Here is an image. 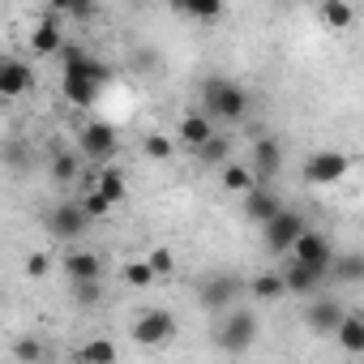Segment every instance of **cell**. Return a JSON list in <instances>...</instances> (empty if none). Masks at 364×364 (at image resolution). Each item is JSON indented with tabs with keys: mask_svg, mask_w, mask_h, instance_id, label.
<instances>
[{
	"mask_svg": "<svg viewBox=\"0 0 364 364\" xmlns=\"http://www.w3.org/2000/svg\"><path fill=\"white\" fill-rule=\"evenodd\" d=\"M334 279L338 283H364V253H338L334 257Z\"/></svg>",
	"mask_w": 364,
	"mask_h": 364,
	"instance_id": "d4e9b609",
	"label": "cell"
},
{
	"mask_svg": "<svg viewBox=\"0 0 364 364\" xmlns=\"http://www.w3.org/2000/svg\"><path fill=\"white\" fill-rule=\"evenodd\" d=\"M279 171H283V141L266 133V137L253 141V176L262 180V185H270Z\"/></svg>",
	"mask_w": 364,
	"mask_h": 364,
	"instance_id": "8fae6325",
	"label": "cell"
},
{
	"mask_svg": "<svg viewBox=\"0 0 364 364\" xmlns=\"http://www.w3.org/2000/svg\"><path fill=\"white\" fill-rule=\"evenodd\" d=\"M69 287H73V300H77L82 309H90V304L103 300V283H69Z\"/></svg>",
	"mask_w": 364,
	"mask_h": 364,
	"instance_id": "f546056e",
	"label": "cell"
},
{
	"mask_svg": "<svg viewBox=\"0 0 364 364\" xmlns=\"http://www.w3.org/2000/svg\"><path fill=\"white\" fill-rule=\"evenodd\" d=\"M31 86H35V69L26 60H18V56L0 60V95H5V99H22Z\"/></svg>",
	"mask_w": 364,
	"mask_h": 364,
	"instance_id": "7c38bea8",
	"label": "cell"
},
{
	"mask_svg": "<svg viewBox=\"0 0 364 364\" xmlns=\"http://www.w3.org/2000/svg\"><path fill=\"white\" fill-rule=\"evenodd\" d=\"M304 232H309V223L296 210H283L274 223H266V249L270 253H296V245H300Z\"/></svg>",
	"mask_w": 364,
	"mask_h": 364,
	"instance_id": "ba28073f",
	"label": "cell"
},
{
	"mask_svg": "<svg viewBox=\"0 0 364 364\" xmlns=\"http://www.w3.org/2000/svg\"><path fill=\"white\" fill-rule=\"evenodd\" d=\"M133 343L137 347H150V351H159V347H167L176 334H180V326H176V317L167 313V309H146L137 321H133Z\"/></svg>",
	"mask_w": 364,
	"mask_h": 364,
	"instance_id": "3957f363",
	"label": "cell"
},
{
	"mask_svg": "<svg viewBox=\"0 0 364 364\" xmlns=\"http://www.w3.org/2000/svg\"><path fill=\"white\" fill-rule=\"evenodd\" d=\"M95 193H103L112 206H120L129 198V185H124V171L112 163V167H99V180H95Z\"/></svg>",
	"mask_w": 364,
	"mask_h": 364,
	"instance_id": "ac0fdd59",
	"label": "cell"
},
{
	"mask_svg": "<svg viewBox=\"0 0 364 364\" xmlns=\"http://www.w3.org/2000/svg\"><path fill=\"white\" fill-rule=\"evenodd\" d=\"M283 279H287V291H291V296H313V291L326 283V270H313V266H304V262H291V266L283 270Z\"/></svg>",
	"mask_w": 364,
	"mask_h": 364,
	"instance_id": "e0dca14e",
	"label": "cell"
},
{
	"mask_svg": "<svg viewBox=\"0 0 364 364\" xmlns=\"http://www.w3.org/2000/svg\"><path fill=\"white\" fill-rule=\"evenodd\" d=\"M52 270V262H48V253H31V262H26V274H35V279H43Z\"/></svg>",
	"mask_w": 364,
	"mask_h": 364,
	"instance_id": "836d02e7",
	"label": "cell"
},
{
	"mask_svg": "<svg viewBox=\"0 0 364 364\" xmlns=\"http://www.w3.org/2000/svg\"><path fill=\"white\" fill-rule=\"evenodd\" d=\"M82 210H86V215H90V219H103V215H107V210H112V202H107V198H103V193H95V189H90V193H86V198H82Z\"/></svg>",
	"mask_w": 364,
	"mask_h": 364,
	"instance_id": "4dcf8cb0",
	"label": "cell"
},
{
	"mask_svg": "<svg viewBox=\"0 0 364 364\" xmlns=\"http://www.w3.org/2000/svg\"><path fill=\"white\" fill-rule=\"evenodd\" d=\"M296 262H304L313 270H334V245H330V236L309 228L300 236V245H296Z\"/></svg>",
	"mask_w": 364,
	"mask_h": 364,
	"instance_id": "30bf717a",
	"label": "cell"
},
{
	"mask_svg": "<svg viewBox=\"0 0 364 364\" xmlns=\"http://www.w3.org/2000/svg\"><path fill=\"white\" fill-rule=\"evenodd\" d=\"M52 180H56V185H73V180H77V159L60 150V154L52 159Z\"/></svg>",
	"mask_w": 364,
	"mask_h": 364,
	"instance_id": "83f0119b",
	"label": "cell"
},
{
	"mask_svg": "<svg viewBox=\"0 0 364 364\" xmlns=\"http://www.w3.org/2000/svg\"><path fill=\"white\" fill-rule=\"evenodd\" d=\"M14 351H18V360H22V364H39V360H43V347H39L35 338H22Z\"/></svg>",
	"mask_w": 364,
	"mask_h": 364,
	"instance_id": "d6a6232c",
	"label": "cell"
},
{
	"mask_svg": "<svg viewBox=\"0 0 364 364\" xmlns=\"http://www.w3.org/2000/svg\"><path fill=\"white\" fill-rule=\"evenodd\" d=\"M215 343H219L228 355L249 351V347L257 343V313H253V309H232V313H223V321H219V330H215Z\"/></svg>",
	"mask_w": 364,
	"mask_h": 364,
	"instance_id": "7a4b0ae2",
	"label": "cell"
},
{
	"mask_svg": "<svg viewBox=\"0 0 364 364\" xmlns=\"http://www.w3.org/2000/svg\"><path fill=\"white\" fill-rule=\"evenodd\" d=\"M146 262L154 266V274H171V270H176V257H171V249H154Z\"/></svg>",
	"mask_w": 364,
	"mask_h": 364,
	"instance_id": "1f68e13d",
	"label": "cell"
},
{
	"mask_svg": "<svg viewBox=\"0 0 364 364\" xmlns=\"http://www.w3.org/2000/svg\"><path fill=\"white\" fill-rule=\"evenodd\" d=\"M228 159H232V137H228V133H215V137L198 150V163H202V167H228Z\"/></svg>",
	"mask_w": 364,
	"mask_h": 364,
	"instance_id": "d6986e66",
	"label": "cell"
},
{
	"mask_svg": "<svg viewBox=\"0 0 364 364\" xmlns=\"http://www.w3.org/2000/svg\"><path fill=\"white\" fill-rule=\"evenodd\" d=\"M77 141H82V154H86L90 163H99V167H112V159H116V150H120L116 129L103 124V120H90V124L77 133Z\"/></svg>",
	"mask_w": 364,
	"mask_h": 364,
	"instance_id": "277c9868",
	"label": "cell"
},
{
	"mask_svg": "<svg viewBox=\"0 0 364 364\" xmlns=\"http://www.w3.org/2000/svg\"><path fill=\"white\" fill-rule=\"evenodd\" d=\"M249 291H253L262 304H270V300L287 296V279H283V270H270V274H257V279L249 283Z\"/></svg>",
	"mask_w": 364,
	"mask_h": 364,
	"instance_id": "ffe728a7",
	"label": "cell"
},
{
	"mask_svg": "<svg viewBox=\"0 0 364 364\" xmlns=\"http://www.w3.org/2000/svg\"><path fill=\"white\" fill-rule=\"evenodd\" d=\"M317 18H321L330 31H347V26L355 22V9H351V5H343V0H326V5L317 9Z\"/></svg>",
	"mask_w": 364,
	"mask_h": 364,
	"instance_id": "603a6c76",
	"label": "cell"
},
{
	"mask_svg": "<svg viewBox=\"0 0 364 364\" xmlns=\"http://www.w3.org/2000/svg\"><path fill=\"white\" fill-rule=\"evenodd\" d=\"M65 274H69V283H103V257L73 249V253H65Z\"/></svg>",
	"mask_w": 364,
	"mask_h": 364,
	"instance_id": "9a60e30c",
	"label": "cell"
},
{
	"mask_svg": "<svg viewBox=\"0 0 364 364\" xmlns=\"http://www.w3.org/2000/svg\"><path fill=\"white\" fill-rule=\"evenodd\" d=\"M120 279H124L129 287H150V283H154L159 274H154V266H150V262H124Z\"/></svg>",
	"mask_w": 364,
	"mask_h": 364,
	"instance_id": "4316f807",
	"label": "cell"
},
{
	"mask_svg": "<svg viewBox=\"0 0 364 364\" xmlns=\"http://www.w3.org/2000/svg\"><path fill=\"white\" fill-rule=\"evenodd\" d=\"M82 364H116V343L112 338H90L82 351H77Z\"/></svg>",
	"mask_w": 364,
	"mask_h": 364,
	"instance_id": "484cf974",
	"label": "cell"
},
{
	"mask_svg": "<svg viewBox=\"0 0 364 364\" xmlns=\"http://www.w3.org/2000/svg\"><path fill=\"white\" fill-rule=\"evenodd\" d=\"M90 223H95V219L82 210V202H56V206L48 210V232L60 236V240H77Z\"/></svg>",
	"mask_w": 364,
	"mask_h": 364,
	"instance_id": "52a82bcc",
	"label": "cell"
},
{
	"mask_svg": "<svg viewBox=\"0 0 364 364\" xmlns=\"http://www.w3.org/2000/svg\"><path fill=\"white\" fill-rule=\"evenodd\" d=\"M334 338H338V347H343L347 355H364V317H351V313H347V321L338 326Z\"/></svg>",
	"mask_w": 364,
	"mask_h": 364,
	"instance_id": "44dd1931",
	"label": "cell"
},
{
	"mask_svg": "<svg viewBox=\"0 0 364 364\" xmlns=\"http://www.w3.org/2000/svg\"><path fill=\"white\" fill-rule=\"evenodd\" d=\"M65 26H60V14L56 9H48L35 26H31V52L35 56H60L65 52Z\"/></svg>",
	"mask_w": 364,
	"mask_h": 364,
	"instance_id": "9c48e42d",
	"label": "cell"
},
{
	"mask_svg": "<svg viewBox=\"0 0 364 364\" xmlns=\"http://www.w3.org/2000/svg\"><path fill=\"white\" fill-rule=\"evenodd\" d=\"M202 112L210 120H223V124H236L245 120L249 112V90L232 77H206L202 82Z\"/></svg>",
	"mask_w": 364,
	"mask_h": 364,
	"instance_id": "6da1fadb",
	"label": "cell"
},
{
	"mask_svg": "<svg viewBox=\"0 0 364 364\" xmlns=\"http://www.w3.org/2000/svg\"><path fill=\"white\" fill-rule=\"evenodd\" d=\"M223 189H232V193H240V198H249V193L257 189V176H253V167H240V163H228V167H223Z\"/></svg>",
	"mask_w": 364,
	"mask_h": 364,
	"instance_id": "7402d4cb",
	"label": "cell"
},
{
	"mask_svg": "<svg viewBox=\"0 0 364 364\" xmlns=\"http://www.w3.org/2000/svg\"><path fill=\"white\" fill-rule=\"evenodd\" d=\"M141 150H146V159L163 163V159H171V137H163V133H150V137L141 141Z\"/></svg>",
	"mask_w": 364,
	"mask_h": 364,
	"instance_id": "f1b7e54d",
	"label": "cell"
},
{
	"mask_svg": "<svg viewBox=\"0 0 364 364\" xmlns=\"http://www.w3.org/2000/svg\"><path fill=\"white\" fill-rule=\"evenodd\" d=\"M176 9L185 14V18H193V22H219V18H223V5H219V0H180Z\"/></svg>",
	"mask_w": 364,
	"mask_h": 364,
	"instance_id": "cb8c5ba5",
	"label": "cell"
},
{
	"mask_svg": "<svg viewBox=\"0 0 364 364\" xmlns=\"http://www.w3.org/2000/svg\"><path fill=\"white\" fill-rule=\"evenodd\" d=\"M283 210H287V206H283V198H279L270 185H257V189L245 198V215H249L253 223H262V228H266V223H274Z\"/></svg>",
	"mask_w": 364,
	"mask_h": 364,
	"instance_id": "4fadbf2b",
	"label": "cell"
},
{
	"mask_svg": "<svg viewBox=\"0 0 364 364\" xmlns=\"http://www.w3.org/2000/svg\"><path fill=\"white\" fill-rule=\"evenodd\" d=\"M176 137L185 141L189 150H202L210 137H215V120L206 116V112H189L185 120H180V129H176Z\"/></svg>",
	"mask_w": 364,
	"mask_h": 364,
	"instance_id": "2e32d148",
	"label": "cell"
},
{
	"mask_svg": "<svg viewBox=\"0 0 364 364\" xmlns=\"http://www.w3.org/2000/svg\"><path fill=\"white\" fill-rule=\"evenodd\" d=\"M351 171V159L343 150H317L304 159V180L309 185H334V180H343Z\"/></svg>",
	"mask_w": 364,
	"mask_h": 364,
	"instance_id": "8992f818",
	"label": "cell"
},
{
	"mask_svg": "<svg viewBox=\"0 0 364 364\" xmlns=\"http://www.w3.org/2000/svg\"><path fill=\"white\" fill-rule=\"evenodd\" d=\"M240 291H245V279H236V274H206V283H202V309L206 313H232L236 309V300H240Z\"/></svg>",
	"mask_w": 364,
	"mask_h": 364,
	"instance_id": "5b68a950",
	"label": "cell"
},
{
	"mask_svg": "<svg viewBox=\"0 0 364 364\" xmlns=\"http://www.w3.org/2000/svg\"><path fill=\"white\" fill-rule=\"evenodd\" d=\"M343 321H347V313H343V304H334V300H313V304L304 309V326H309L313 334H338Z\"/></svg>",
	"mask_w": 364,
	"mask_h": 364,
	"instance_id": "5bb4252c",
	"label": "cell"
}]
</instances>
